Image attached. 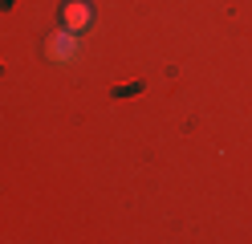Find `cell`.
Returning <instances> with one entry per match:
<instances>
[{
	"label": "cell",
	"instance_id": "cell-1",
	"mask_svg": "<svg viewBox=\"0 0 252 244\" xmlns=\"http://www.w3.org/2000/svg\"><path fill=\"white\" fill-rule=\"evenodd\" d=\"M77 53H82L77 33H69V29L57 25V33H49V37H45V57H49L53 65H69V61H77Z\"/></svg>",
	"mask_w": 252,
	"mask_h": 244
},
{
	"label": "cell",
	"instance_id": "cell-2",
	"mask_svg": "<svg viewBox=\"0 0 252 244\" xmlns=\"http://www.w3.org/2000/svg\"><path fill=\"white\" fill-rule=\"evenodd\" d=\"M57 25L82 37V33L94 25V4H90V0H61V8H57Z\"/></svg>",
	"mask_w": 252,
	"mask_h": 244
},
{
	"label": "cell",
	"instance_id": "cell-3",
	"mask_svg": "<svg viewBox=\"0 0 252 244\" xmlns=\"http://www.w3.org/2000/svg\"><path fill=\"white\" fill-rule=\"evenodd\" d=\"M143 94V81H130V86H114V98H134Z\"/></svg>",
	"mask_w": 252,
	"mask_h": 244
},
{
	"label": "cell",
	"instance_id": "cell-4",
	"mask_svg": "<svg viewBox=\"0 0 252 244\" xmlns=\"http://www.w3.org/2000/svg\"><path fill=\"white\" fill-rule=\"evenodd\" d=\"M12 4H17V0H0V8H4V12H8V8H12Z\"/></svg>",
	"mask_w": 252,
	"mask_h": 244
}]
</instances>
